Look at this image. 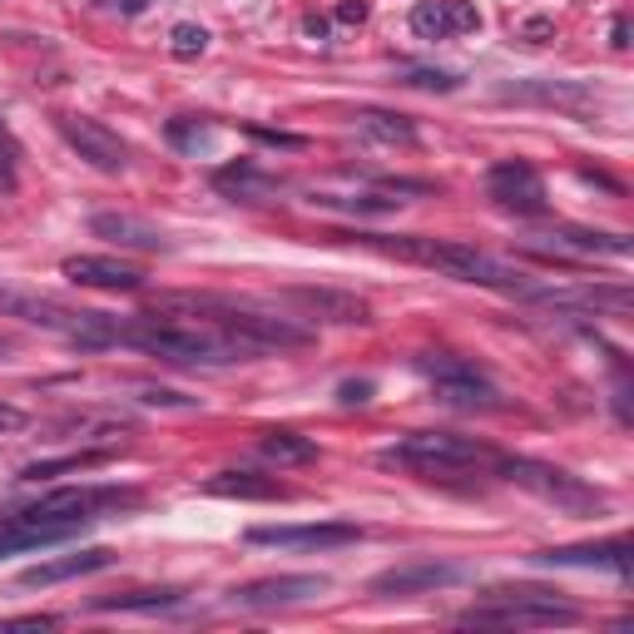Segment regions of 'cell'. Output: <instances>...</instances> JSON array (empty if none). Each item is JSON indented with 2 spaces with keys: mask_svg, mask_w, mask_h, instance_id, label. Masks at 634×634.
Returning a JSON list of instances; mask_svg holds the SVG:
<instances>
[{
  "mask_svg": "<svg viewBox=\"0 0 634 634\" xmlns=\"http://www.w3.org/2000/svg\"><path fill=\"white\" fill-rule=\"evenodd\" d=\"M521 35H526L530 45H540V40H550V35H555V21H546V15H540V21H526V25H521Z\"/></svg>",
  "mask_w": 634,
  "mask_h": 634,
  "instance_id": "36",
  "label": "cell"
},
{
  "mask_svg": "<svg viewBox=\"0 0 634 634\" xmlns=\"http://www.w3.org/2000/svg\"><path fill=\"white\" fill-rule=\"evenodd\" d=\"M376 462L397 466V471H411V476H421V481H456V476L495 471L501 456L476 436H456V431H411V436L382 446Z\"/></svg>",
  "mask_w": 634,
  "mask_h": 634,
  "instance_id": "4",
  "label": "cell"
},
{
  "mask_svg": "<svg viewBox=\"0 0 634 634\" xmlns=\"http://www.w3.org/2000/svg\"><path fill=\"white\" fill-rule=\"evenodd\" d=\"M407 85H417V89H441V95H452V89L462 85V75H452V70H411Z\"/></svg>",
  "mask_w": 634,
  "mask_h": 634,
  "instance_id": "32",
  "label": "cell"
},
{
  "mask_svg": "<svg viewBox=\"0 0 634 634\" xmlns=\"http://www.w3.org/2000/svg\"><path fill=\"white\" fill-rule=\"evenodd\" d=\"M337 21H343V25H362L367 21V0H343V5H337Z\"/></svg>",
  "mask_w": 634,
  "mask_h": 634,
  "instance_id": "37",
  "label": "cell"
},
{
  "mask_svg": "<svg viewBox=\"0 0 634 634\" xmlns=\"http://www.w3.org/2000/svg\"><path fill=\"white\" fill-rule=\"evenodd\" d=\"M501 99H516V105H546L560 109V115L590 119L600 95L585 80H516V85H501Z\"/></svg>",
  "mask_w": 634,
  "mask_h": 634,
  "instance_id": "11",
  "label": "cell"
},
{
  "mask_svg": "<svg viewBox=\"0 0 634 634\" xmlns=\"http://www.w3.org/2000/svg\"><path fill=\"white\" fill-rule=\"evenodd\" d=\"M362 243L376 248V253H392V259H402V263L431 268V273H441V278L476 283V288L516 292V298L530 288V278L521 268H505V263H495L491 253L462 243V238H427V234H397V238H387V234H367Z\"/></svg>",
  "mask_w": 634,
  "mask_h": 634,
  "instance_id": "3",
  "label": "cell"
},
{
  "mask_svg": "<svg viewBox=\"0 0 634 634\" xmlns=\"http://www.w3.org/2000/svg\"><path fill=\"white\" fill-rule=\"evenodd\" d=\"M456 581H466L462 565H446V560H407V565H392V570H382V575H372L367 590H372L376 600H402V595H431V590L456 585Z\"/></svg>",
  "mask_w": 634,
  "mask_h": 634,
  "instance_id": "13",
  "label": "cell"
},
{
  "mask_svg": "<svg viewBox=\"0 0 634 634\" xmlns=\"http://www.w3.org/2000/svg\"><path fill=\"white\" fill-rule=\"evenodd\" d=\"M5 357H11V343H5V337H0V362H5Z\"/></svg>",
  "mask_w": 634,
  "mask_h": 634,
  "instance_id": "42",
  "label": "cell"
},
{
  "mask_svg": "<svg viewBox=\"0 0 634 634\" xmlns=\"http://www.w3.org/2000/svg\"><path fill=\"white\" fill-rule=\"evenodd\" d=\"M411 31L421 40H452V35L481 31V11H476L471 0H421L417 11H411Z\"/></svg>",
  "mask_w": 634,
  "mask_h": 634,
  "instance_id": "18",
  "label": "cell"
},
{
  "mask_svg": "<svg viewBox=\"0 0 634 634\" xmlns=\"http://www.w3.org/2000/svg\"><path fill=\"white\" fill-rule=\"evenodd\" d=\"M486 194H491L495 208L521 214V218H536V214H546V208H550L546 179L536 174V164H530V159H501V164H491V174H486Z\"/></svg>",
  "mask_w": 634,
  "mask_h": 634,
  "instance_id": "9",
  "label": "cell"
},
{
  "mask_svg": "<svg viewBox=\"0 0 634 634\" xmlns=\"http://www.w3.org/2000/svg\"><path fill=\"white\" fill-rule=\"evenodd\" d=\"M25 421H31V417H25L21 407H11V402H0V431H21Z\"/></svg>",
  "mask_w": 634,
  "mask_h": 634,
  "instance_id": "38",
  "label": "cell"
},
{
  "mask_svg": "<svg viewBox=\"0 0 634 634\" xmlns=\"http://www.w3.org/2000/svg\"><path fill=\"white\" fill-rule=\"evenodd\" d=\"M204 495H224V501H283L288 486L278 476H259V471H218L204 481Z\"/></svg>",
  "mask_w": 634,
  "mask_h": 634,
  "instance_id": "23",
  "label": "cell"
},
{
  "mask_svg": "<svg viewBox=\"0 0 634 634\" xmlns=\"http://www.w3.org/2000/svg\"><path fill=\"white\" fill-rule=\"evenodd\" d=\"M140 501L144 495L134 486H60V491H45L25 505L0 511V555L60 546V540L89 530L95 521H105L109 511H130Z\"/></svg>",
  "mask_w": 634,
  "mask_h": 634,
  "instance_id": "1",
  "label": "cell"
},
{
  "mask_svg": "<svg viewBox=\"0 0 634 634\" xmlns=\"http://www.w3.org/2000/svg\"><path fill=\"white\" fill-rule=\"evenodd\" d=\"M5 624H21V630H50L55 614H21V620H5Z\"/></svg>",
  "mask_w": 634,
  "mask_h": 634,
  "instance_id": "39",
  "label": "cell"
},
{
  "mask_svg": "<svg viewBox=\"0 0 634 634\" xmlns=\"http://www.w3.org/2000/svg\"><path fill=\"white\" fill-rule=\"evenodd\" d=\"M288 302L308 318V323H333V327H362L372 323V308L352 292H337V288H288Z\"/></svg>",
  "mask_w": 634,
  "mask_h": 634,
  "instance_id": "16",
  "label": "cell"
},
{
  "mask_svg": "<svg viewBox=\"0 0 634 634\" xmlns=\"http://www.w3.org/2000/svg\"><path fill=\"white\" fill-rule=\"evenodd\" d=\"M140 402L144 407H183V411L199 407V397H183V392H169V387H140Z\"/></svg>",
  "mask_w": 634,
  "mask_h": 634,
  "instance_id": "33",
  "label": "cell"
},
{
  "mask_svg": "<svg viewBox=\"0 0 634 634\" xmlns=\"http://www.w3.org/2000/svg\"><path fill=\"white\" fill-rule=\"evenodd\" d=\"M109 456H115V446H89V452H70V456H55V462H31V466H21L15 481H50V476L89 471V466H105Z\"/></svg>",
  "mask_w": 634,
  "mask_h": 634,
  "instance_id": "26",
  "label": "cell"
},
{
  "mask_svg": "<svg viewBox=\"0 0 634 634\" xmlns=\"http://www.w3.org/2000/svg\"><path fill=\"white\" fill-rule=\"evenodd\" d=\"M337 402H343V407H362V402H372V382H343V387H337Z\"/></svg>",
  "mask_w": 634,
  "mask_h": 634,
  "instance_id": "34",
  "label": "cell"
},
{
  "mask_svg": "<svg viewBox=\"0 0 634 634\" xmlns=\"http://www.w3.org/2000/svg\"><path fill=\"white\" fill-rule=\"evenodd\" d=\"M119 11H124V15H140V11H149V0H119Z\"/></svg>",
  "mask_w": 634,
  "mask_h": 634,
  "instance_id": "41",
  "label": "cell"
},
{
  "mask_svg": "<svg viewBox=\"0 0 634 634\" xmlns=\"http://www.w3.org/2000/svg\"><path fill=\"white\" fill-rule=\"evenodd\" d=\"M536 565H595V570H614V575H630V540L614 536L600 546H555V550H536Z\"/></svg>",
  "mask_w": 634,
  "mask_h": 634,
  "instance_id": "21",
  "label": "cell"
},
{
  "mask_svg": "<svg viewBox=\"0 0 634 634\" xmlns=\"http://www.w3.org/2000/svg\"><path fill=\"white\" fill-rule=\"evenodd\" d=\"M530 253H546V259H624L630 253V238L624 234H600V228H555V234H536L530 238Z\"/></svg>",
  "mask_w": 634,
  "mask_h": 634,
  "instance_id": "12",
  "label": "cell"
},
{
  "mask_svg": "<svg viewBox=\"0 0 634 634\" xmlns=\"http://www.w3.org/2000/svg\"><path fill=\"white\" fill-rule=\"evenodd\" d=\"M614 45H620V50H624V45H630V21H624V15H620V21H614Z\"/></svg>",
  "mask_w": 634,
  "mask_h": 634,
  "instance_id": "40",
  "label": "cell"
},
{
  "mask_svg": "<svg viewBox=\"0 0 634 634\" xmlns=\"http://www.w3.org/2000/svg\"><path fill=\"white\" fill-rule=\"evenodd\" d=\"M318 208H347V214H392L402 199H382V194H362V199H337V194H312Z\"/></svg>",
  "mask_w": 634,
  "mask_h": 634,
  "instance_id": "31",
  "label": "cell"
},
{
  "mask_svg": "<svg viewBox=\"0 0 634 634\" xmlns=\"http://www.w3.org/2000/svg\"><path fill=\"white\" fill-rule=\"evenodd\" d=\"M417 367L431 376V392H436L441 407H452V411H501L505 407L501 392L471 362H462V357H417Z\"/></svg>",
  "mask_w": 634,
  "mask_h": 634,
  "instance_id": "8",
  "label": "cell"
},
{
  "mask_svg": "<svg viewBox=\"0 0 634 634\" xmlns=\"http://www.w3.org/2000/svg\"><path fill=\"white\" fill-rule=\"evenodd\" d=\"M183 605V590H134V595H109L95 600V610H174Z\"/></svg>",
  "mask_w": 634,
  "mask_h": 634,
  "instance_id": "28",
  "label": "cell"
},
{
  "mask_svg": "<svg viewBox=\"0 0 634 634\" xmlns=\"http://www.w3.org/2000/svg\"><path fill=\"white\" fill-rule=\"evenodd\" d=\"M248 546H278V550H337L362 540V530L347 521H318V526H253Z\"/></svg>",
  "mask_w": 634,
  "mask_h": 634,
  "instance_id": "14",
  "label": "cell"
},
{
  "mask_svg": "<svg viewBox=\"0 0 634 634\" xmlns=\"http://www.w3.org/2000/svg\"><path fill=\"white\" fill-rule=\"evenodd\" d=\"M169 144L174 149H183L189 159H199V154H208L214 149V140H218V130L208 124V119H189V115H179V119H169Z\"/></svg>",
  "mask_w": 634,
  "mask_h": 634,
  "instance_id": "27",
  "label": "cell"
},
{
  "mask_svg": "<svg viewBox=\"0 0 634 634\" xmlns=\"http://www.w3.org/2000/svg\"><path fill=\"white\" fill-rule=\"evenodd\" d=\"M253 140H263V144H278V149H302V140L298 134H278V130H259V124H253Z\"/></svg>",
  "mask_w": 634,
  "mask_h": 634,
  "instance_id": "35",
  "label": "cell"
},
{
  "mask_svg": "<svg viewBox=\"0 0 634 634\" xmlns=\"http://www.w3.org/2000/svg\"><path fill=\"white\" fill-rule=\"evenodd\" d=\"M109 565H115V550L89 546V550H75V555H60V560H45V565L21 570V585L25 590H45V585L75 581V575H95V570H109Z\"/></svg>",
  "mask_w": 634,
  "mask_h": 634,
  "instance_id": "20",
  "label": "cell"
},
{
  "mask_svg": "<svg viewBox=\"0 0 634 634\" xmlns=\"http://www.w3.org/2000/svg\"><path fill=\"white\" fill-rule=\"evenodd\" d=\"M15 183H21V144H15L11 124L0 119V199L15 194Z\"/></svg>",
  "mask_w": 634,
  "mask_h": 634,
  "instance_id": "30",
  "label": "cell"
},
{
  "mask_svg": "<svg viewBox=\"0 0 634 634\" xmlns=\"http://www.w3.org/2000/svg\"><path fill=\"white\" fill-rule=\"evenodd\" d=\"M89 234L115 243V248H134V253H169L174 248L164 228L144 224V218H134V214H95L89 218Z\"/></svg>",
  "mask_w": 634,
  "mask_h": 634,
  "instance_id": "19",
  "label": "cell"
},
{
  "mask_svg": "<svg viewBox=\"0 0 634 634\" xmlns=\"http://www.w3.org/2000/svg\"><path fill=\"white\" fill-rule=\"evenodd\" d=\"M357 130L376 144H402V149H417L421 144L417 124H411L407 115H392V109H362V115H357Z\"/></svg>",
  "mask_w": 634,
  "mask_h": 634,
  "instance_id": "24",
  "label": "cell"
},
{
  "mask_svg": "<svg viewBox=\"0 0 634 634\" xmlns=\"http://www.w3.org/2000/svg\"><path fill=\"white\" fill-rule=\"evenodd\" d=\"M323 590H327V575H268V581L238 585L228 600H234L238 610H278V605L318 600Z\"/></svg>",
  "mask_w": 634,
  "mask_h": 634,
  "instance_id": "15",
  "label": "cell"
},
{
  "mask_svg": "<svg viewBox=\"0 0 634 634\" xmlns=\"http://www.w3.org/2000/svg\"><path fill=\"white\" fill-rule=\"evenodd\" d=\"M259 452L278 466H308V462H318V441L302 436V431H288V427H268L259 436Z\"/></svg>",
  "mask_w": 634,
  "mask_h": 634,
  "instance_id": "25",
  "label": "cell"
},
{
  "mask_svg": "<svg viewBox=\"0 0 634 634\" xmlns=\"http://www.w3.org/2000/svg\"><path fill=\"white\" fill-rule=\"evenodd\" d=\"M581 610L565 605L555 590H526V585H501L486 590L481 605L462 610V624H501V630H530V624H575Z\"/></svg>",
  "mask_w": 634,
  "mask_h": 634,
  "instance_id": "6",
  "label": "cell"
},
{
  "mask_svg": "<svg viewBox=\"0 0 634 634\" xmlns=\"http://www.w3.org/2000/svg\"><path fill=\"white\" fill-rule=\"evenodd\" d=\"M109 347H134V352L159 357V362H169V367L248 362L208 318H183V312H140L134 323H115Z\"/></svg>",
  "mask_w": 634,
  "mask_h": 634,
  "instance_id": "2",
  "label": "cell"
},
{
  "mask_svg": "<svg viewBox=\"0 0 634 634\" xmlns=\"http://www.w3.org/2000/svg\"><path fill=\"white\" fill-rule=\"evenodd\" d=\"M214 189L224 199H234V204H263V199H273L283 189L273 174H263L253 159H238V164H224V169H214Z\"/></svg>",
  "mask_w": 634,
  "mask_h": 634,
  "instance_id": "22",
  "label": "cell"
},
{
  "mask_svg": "<svg viewBox=\"0 0 634 634\" xmlns=\"http://www.w3.org/2000/svg\"><path fill=\"white\" fill-rule=\"evenodd\" d=\"M55 130H60V140H65L70 149L89 164V169L119 174L124 164H130V144L119 140L109 124H99V119H89V115H60V119H55Z\"/></svg>",
  "mask_w": 634,
  "mask_h": 634,
  "instance_id": "10",
  "label": "cell"
},
{
  "mask_svg": "<svg viewBox=\"0 0 634 634\" xmlns=\"http://www.w3.org/2000/svg\"><path fill=\"white\" fill-rule=\"evenodd\" d=\"M0 312L5 318H21V323H35V327H50V333H65L80 347H109V337H115V323H109L105 312L65 308V302L40 298V292L15 288V283H0Z\"/></svg>",
  "mask_w": 634,
  "mask_h": 634,
  "instance_id": "5",
  "label": "cell"
},
{
  "mask_svg": "<svg viewBox=\"0 0 634 634\" xmlns=\"http://www.w3.org/2000/svg\"><path fill=\"white\" fill-rule=\"evenodd\" d=\"M495 471H501L505 481L536 491L540 501H550L555 511H570V516H590V511H600V505H605V495L595 491V486H585L581 476H570V471L546 466V462H530V456H501Z\"/></svg>",
  "mask_w": 634,
  "mask_h": 634,
  "instance_id": "7",
  "label": "cell"
},
{
  "mask_svg": "<svg viewBox=\"0 0 634 634\" xmlns=\"http://www.w3.org/2000/svg\"><path fill=\"white\" fill-rule=\"evenodd\" d=\"M208 40H214V35H208L199 21H179L169 31V50L179 55V60H199V55L208 50Z\"/></svg>",
  "mask_w": 634,
  "mask_h": 634,
  "instance_id": "29",
  "label": "cell"
},
{
  "mask_svg": "<svg viewBox=\"0 0 634 634\" xmlns=\"http://www.w3.org/2000/svg\"><path fill=\"white\" fill-rule=\"evenodd\" d=\"M60 273H65L70 283H80V288H99V292H134L144 288V273L130 268V263L119 259H99V253H75V259L60 263Z\"/></svg>",
  "mask_w": 634,
  "mask_h": 634,
  "instance_id": "17",
  "label": "cell"
}]
</instances>
